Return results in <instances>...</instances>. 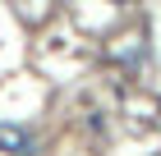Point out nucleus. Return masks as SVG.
Segmentation results:
<instances>
[{
    "instance_id": "obj_1",
    "label": "nucleus",
    "mask_w": 161,
    "mask_h": 156,
    "mask_svg": "<svg viewBox=\"0 0 161 156\" xmlns=\"http://www.w3.org/2000/svg\"><path fill=\"white\" fill-rule=\"evenodd\" d=\"M0 152H9V156H32V138H28V129H19V124H0Z\"/></svg>"
}]
</instances>
